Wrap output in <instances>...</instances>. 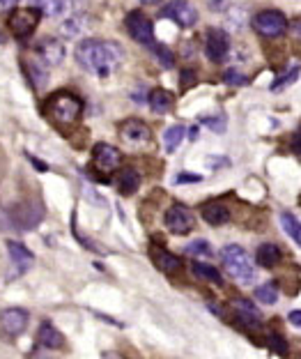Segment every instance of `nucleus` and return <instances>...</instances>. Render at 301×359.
<instances>
[{"label": "nucleus", "instance_id": "nucleus-1", "mask_svg": "<svg viewBox=\"0 0 301 359\" xmlns=\"http://www.w3.org/2000/svg\"><path fill=\"white\" fill-rule=\"evenodd\" d=\"M76 60L85 72L106 79L120 69L125 53H122V46L111 39H83L76 46Z\"/></svg>", "mask_w": 301, "mask_h": 359}, {"label": "nucleus", "instance_id": "nucleus-2", "mask_svg": "<svg viewBox=\"0 0 301 359\" xmlns=\"http://www.w3.org/2000/svg\"><path fill=\"white\" fill-rule=\"evenodd\" d=\"M218 258H221L223 269L237 283L248 285L251 281L255 279V269H253V265H251V258H248L246 251H244V247H239V244H227V247L221 249Z\"/></svg>", "mask_w": 301, "mask_h": 359}, {"label": "nucleus", "instance_id": "nucleus-3", "mask_svg": "<svg viewBox=\"0 0 301 359\" xmlns=\"http://www.w3.org/2000/svg\"><path fill=\"white\" fill-rule=\"evenodd\" d=\"M46 109L58 125L67 127V125H74V122L80 118V113H83V102H80V97H76L74 93H69V90H60V93H53L48 97Z\"/></svg>", "mask_w": 301, "mask_h": 359}, {"label": "nucleus", "instance_id": "nucleus-4", "mask_svg": "<svg viewBox=\"0 0 301 359\" xmlns=\"http://www.w3.org/2000/svg\"><path fill=\"white\" fill-rule=\"evenodd\" d=\"M251 23H253V30L258 32V35L270 37V39H276V37L286 35L288 26H290L288 19H286V14L279 12V10H262V12H258Z\"/></svg>", "mask_w": 301, "mask_h": 359}, {"label": "nucleus", "instance_id": "nucleus-5", "mask_svg": "<svg viewBox=\"0 0 301 359\" xmlns=\"http://www.w3.org/2000/svg\"><path fill=\"white\" fill-rule=\"evenodd\" d=\"M39 19H42V12L37 7H21V10H14L7 19V26H10L14 37H28L35 32V28L39 26Z\"/></svg>", "mask_w": 301, "mask_h": 359}, {"label": "nucleus", "instance_id": "nucleus-6", "mask_svg": "<svg viewBox=\"0 0 301 359\" xmlns=\"http://www.w3.org/2000/svg\"><path fill=\"white\" fill-rule=\"evenodd\" d=\"M92 166L102 177H108L122 166V152L108 143H97L92 148Z\"/></svg>", "mask_w": 301, "mask_h": 359}, {"label": "nucleus", "instance_id": "nucleus-7", "mask_svg": "<svg viewBox=\"0 0 301 359\" xmlns=\"http://www.w3.org/2000/svg\"><path fill=\"white\" fill-rule=\"evenodd\" d=\"M125 26H127L129 37H132L134 42L154 46V23L150 21L148 14H143V12H138V10L129 12L127 19H125Z\"/></svg>", "mask_w": 301, "mask_h": 359}, {"label": "nucleus", "instance_id": "nucleus-8", "mask_svg": "<svg viewBox=\"0 0 301 359\" xmlns=\"http://www.w3.org/2000/svg\"><path fill=\"white\" fill-rule=\"evenodd\" d=\"M164 224L170 233L175 235H189L193 231V226H196V217H193V212L186 208V205H173L168 208V212L164 215Z\"/></svg>", "mask_w": 301, "mask_h": 359}, {"label": "nucleus", "instance_id": "nucleus-9", "mask_svg": "<svg viewBox=\"0 0 301 359\" xmlns=\"http://www.w3.org/2000/svg\"><path fill=\"white\" fill-rule=\"evenodd\" d=\"M120 138L132 148H143L152 141V129L145 125L143 120L138 118H129L120 125Z\"/></svg>", "mask_w": 301, "mask_h": 359}, {"label": "nucleus", "instance_id": "nucleus-10", "mask_svg": "<svg viewBox=\"0 0 301 359\" xmlns=\"http://www.w3.org/2000/svg\"><path fill=\"white\" fill-rule=\"evenodd\" d=\"M161 14H164L166 19L175 21L177 26H182V28H191V26H196V23H198L196 7L189 5L186 0H170L164 10H161Z\"/></svg>", "mask_w": 301, "mask_h": 359}, {"label": "nucleus", "instance_id": "nucleus-11", "mask_svg": "<svg viewBox=\"0 0 301 359\" xmlns=\"http://www.w3.org/2000/svg\"><path fill=\"white\" fill-rule=\"evenodd\" d=\"M205 51H207V58L211 62H223L227 55H230V35L221 28L207 30Z\"/></svg>", "mask_w": 301, "mask_h": 359}, {"label": "nucleus", "instance_id": "nucleus-12", "mask_svg": "<svg viewBox=\"0 0 301 359\" xmlns=\"http://www.w3.org/2000/svg\"><path fill=\"white\" fill-rule=\"evenodd\" d=\"M7 251H10V260H12V269L7 279H19V276H23L32 267L35 256H32V251L23 247L21 242H7Z\"/></svg>", "mask_w": 301, "mask_h": 359}, {"label": "nucleus", "instance_id": "nucleus-13", "mask_svg": "<svg viewBox=\"0 0 301 359\" xmlns=\"http://www.w3.org/2000/svg\"><path fill=\"white\" fill-rule=\"evenodd\" d=\"M28 320H30V313L26 309H19V306H10L0 313V327H3L7 337H19V334L26 332Z\"/></svg>", "mask_w": 301, "mask_h": 359}, {"label": "nucleus", "instance_id": "nucleus-14", "mask_svg": "<svg viewBox=\"0 0 301 359\" xmlns=\"http://www.w3.org/2000/svg\"><path fill=\"white\" fill-rule=\"evenodd\" d=\"M37 53H39V60H42L44 67H55L64 60V44L60 39H44L42 44L37 46Z\"/></svg>", "mask_w": 301, "mask_h": 359}, {"label": "nucleus", "instance_id": "nucleus-15", "mask_svg": "<svg viewBox=\"0 0 301 359\" xmlns=\"http://www.w3.org/2000/svg\"><path fill=\"white\" fill-rule=\"evenodd\" d=\"M232 313L244 327H255V325L262 323V313H260V309H255L248 299H244V297L232 302Z\"/></svg>", "mask_w": 301, "mask_h": 359}, {"label": "nucleus", "instance_id": "nucleus-16", "mask_svg": "<svg viewBox=\"0 0 301 359\" xmlns=\"http://www.w3.org/2000/svg\"><path fill=\"white\" fill-rule=\"evenodd\" d=\"M200 217L205 219L209 226H223L230 222V210H227L221 201H209V203H202Z\"/></svg>", "mask_w": 301, "mask_h": 359}, {"label": "nucleus", "instance_id": "nucleus-17", "mask_svg": "<svg viewBox=\"0 0 301 359\" xmlns=\"http://www.w3.org/2000/svg\"><path fill=\"white\" fill-rule=\"evenodd\" d=\"M150 256L154 260V265H157L161 272H166V274H175L177 269L182 267V260L177 258L175 254H170V251H166L164 247H150Z\"/></svg>", "mask_w": 301, "mask_h": 359}, {"label": "nucleus", "instance_id": "nucleus-18", "mask_svg": "<svg viewBox=\"0 0 301 359\" xmlns=\"http://www.w3.org/2000/svg\"><path fill=\"white\" fill-rule=\"evenodd\" d=\"M148 102H150V109L157 113V116H166V113L173 111L175 95L168 93V90H164V88H154L148 97Z\"/></svg>", "mask_w": 301, "mask_h": 359}, {"label": "nucleus", "instance_id": "nucleus-19", "mask_svg": "<svg viewBox=\"0 0 301 359\" xmlns=\"http://www.w3.org/2000/svg\"><path fill=\"white\" fill-rule=\"evenodd\" d=\"M37 346L48 348V350H60L64 348V337L51 323H42V327L37 330Z\"/></svg>", "mask_w": 301, "mask_h": 359}, {"label": "nucleus", "instance_id": "nucleus-20", "mask_svg": "<svg viewBox=\"0 0 301 359\" xmlns=\"http://www.w3.org/2000/svg\"><path fill=\"white\" fill-rule=\"evenodd\" d=\"M255 260H258V265L260 267H265V269H272L276 267L283 260V254H281V249L276 247V244H260L258 251H255Z\"/></svg>", "mask_w": 301, "mask_h": 359}, {"label": "nucleus", "instance_id": "nucleus-21", "mask_svg": "<svg viewBox=\"0 0 301 359\" xmlns=\"http://www.w3.org/2000/svg\"><path fill=\"white\" fill-rule=\"evenodd\" d=\"M120 194L122 196H132L138 191V187H141V175H138L136 168H122L120 173Z\"/></svg>", "mask_w": 301, "mask_h": 359}, {"label": "nucleus", "instance_id": "nucleus-22", "mask_svg": "<svg viewBox=\"0 0 301 359\" xmlns=\"http://www.w3.org/2000/svg\"><path fill=\"white\" fill-rule=\"evenodd\" d=\"M191 272L196 274V279H202V281H207V283H214V285H221L223 283L221 274H218L211 265L200 263V260H196V263H193Z\"/></svg>", "mask_w": 301, "mask_h": 359}, {"label": "nucleus", "instance_id": "nucleus-23", "mask_svg": "<svg viewBox=\"0 0 301 359\" xmlns=\"http://www.w3.org/2000/svg\"><path fill=\"white\" fill-rule=\"evenodd\" d=\"M281 226H283V231H286L290 238L295 240L297 247H301V222H299V219L295 215H290V212H283Z\"/></svg>", "mask_w": 301, "mask_h": 359}, {"label": "nucleus", "instance_id": "nucleus-24", "mask_svg": "<svg viewBox=\"0 0 301 359\" xmlns=\"http://www.w3.org/2000/svg\"><path fill=\"white\" fill-rule=\"evenodd\" d=\"M184 136H186V127H184V125H173L170 129H166V134H164L166 150H168V152H175V150L182 145Z\"/></svg>", "mask_w": 301, "mask_h": 359}, {"label": "nucleus", "instance_id": "nucleus-25", "mask_svg": "<svg viewBox=\"0 0 301 359\" xmlns=\"http://www.w3.org/2000/svg\"><path fill=\"white\" fill-rule=\"evenodd\" d=\"M32 3L46 16H60L67 10V0H32Z\"/></svg>", "mask_w": 301, "mask_h": 359}, {"label": "nucleus", "instance_id": "nucleus-26", "mask_svg": "<svg viewBox=\"0 0 301 359\" xmlns=\"http://www.w3.org/2000/svg\"><path fill=\"white\" fill-rule=\"evenodd\" d=\"M255 299H260L262 304H274V302L279 299V285H276L274 281L272 283H262L255 290Z\"/></svg>", "mask_w": 301, "mask_h": 359}, {"label": "nucleus", "instance_id": "nucleus-27", "mask_svg": "<svg viewBox=\"0 0 301 359\" xmlns=\"http://www.w3.org/2000/svg\"><path fill=\"white\" fill-rule=\"evenodd\" d=\"M186 254L193 256V258H211V256H214V249H211L209 242L196 240V242H191L189 247H186Z\"/></svg>", "mask_w": 301, "mask_h": 359}, {"label": "nucleus", "instance_id": "nucleus-28", "mask_svg": "<svg viewBox=\"0 0 301 359\" xmlns=\"http://www.w3.org/2000/svg\"><path fill=\"white\" fill-rule=\"evenodd\" d=\"M297 76H299V67H292V69H290V74H288V72H286V74H283V76H279V79L274 81V83H272V90H274V93H281V90L286 88V86L295 83V81H297Z\"/></svg>", "mask_w": 301, "mask_h": 359}, {"label": "nucleus", "instance_id": "nucleus-29", "mask_svg": "<svg viewBox=\"0 0 301 359\" xmlns=\"http://www.w3.org/2000/svg\"><path fill=\"white\" fill-rule=\"evenodd\" d=\"M152 51H154V55H157L161 62L166 65V67H173V65H175V55H173V51H170L166 44H154Z\"/></svg>", "mask_w": 301, "mask_h": 359}, {"label": "nucleus", "instance_id": "nucleus-30", "mask_svg": "<svg viewBox=\"0 0 301 359\" xmlns=\"http://www.w3.org/2000/svg\"><path fill=\"white\" fill-rule=\"evenodd\" d=\"M223 81L227 86L237 88V86H246L248 83V76H244L239 69H225L223 72Z\"/></svg>", "mask_w": 301, "mask_h": 359}, {"label": "nucleus", "instance_id": "nucleus-31", "mask_svg": "<svg viewBox=\"0 0 301 359\" xmlns=\"http://www.w3.org/2000/svg\"><path fill=\"white\" fill-rule=\"evenodd\" d=\"M202 125H207L211 132H216V134H223L225 132V118L223 116H216V118H211V116H202L200 118Z\"/></svg>", "mask_w": 301, "mask_h": 359}, {"label": "nucleus", "instance_id": "nucleus-32", "mask_svg": "<svg viewBox=\"0 0 301 359\" xmlns=\"http://www.w3.org/2000/svg\"><path fill=\"white\" fill-rule=\"evenodd\" d=\"M200 180H202L200 175H193V173H180V175L175 177V182H177V184H198Z\"/></svg>", "mask_w": 301, "mask_h": 359}, {"label": "nucleus", "instance_id": "nucleus-33", "mask_svg": "<svg viewBox=\"0 0 301 359\" xmlns=\"http://www.w3.org/2000/svg\"><path fill=\"white\" fill-rule=\"evenodd\" d=\"M288 30H290V35H292V37L299 39V42H301V16H297L295 21H290Z\"/></svg>", "mask_w": 301, "mask_h": 359}, {"label": "nucleus", "instance_id": "nucleus-34", "mask_svg": "<svg viewBox=\"0 0 301 359\" xmlns=\"http://www.w3.org/2000/svg\"><path fill=\"white\" fill-rule=\"evenodd\" d=\"M193 81H196V72H191V69H182V88H184V90H189Z\"/></svg>", "mask_w": 301, "mask_h": 359}, {"label": "nucleus", "instance_id": "nucleus-35", "mask_svg": "<svg viewBox=\"0 0 301 359\" xmlns=\"http://www.w3.org/2000/svg\"><path fill=\"white\" fill-rule=\"evenodd\" d=\"M292 150H295V152H301V129H299V132H297L295 136H292Z\"/></svg>", "mask_w": 301, "mask_h": 359}, {"label": "nucleus", "instance_id": "nucleus-36", "mask_svg": "<svg viewBox=\"0 0 301 359\" xmlns=\"http://www.w3.org/2000/svg\"><path fill=\"white\" fill-rule=\"evenodd\" d=\"M290 323L295 325V327L301 330V311H292V313H290Z\"/></svg>", "mask_w": 301, "mask_h": 359}, {"label": "nucleus", "instance_id": "nucleus-37", "mask_svg": "<svg viewBox=\"0 0 301 359\" xmlns=\"http://www.w3.org/2000/svg\"><path fill=\"white\" fill-rule=\"evenodd\" d=\"M207 306H209V311H211V313H216V316H223V313H221V306H218V304H214V302H209Z\"/></svg>", "mask_w": 301, "mask_h": 359}, {"label": "nucleus", "instance_id": "nucleus-38", "mask_svg": "<svg viewBox=\"0 0 301 359\" xmlns=\"http://www.w3.org/2000/svg\"><path fill=\"white\" fill-rule=\"evenodd\" d=\"M14 5H16V0H0V7H5V10H10Z\"/></svg>", "mask_w": 301, "mask_h": 359}, {"label": "nucleus", "instance_id": "nucleus-39", "mask_svg": "<svg viewBox=\"0 0 301 359\" xmlns=\"http://www.w3.org/2000/svg\"><path fill=\"white\" fill-rule=\"evenodd\" d=\"M141 3H145V5H157V3H161V0H141Z\"/></svg>", "mask_w": 301, "mask_h": 359}, {"label": "nucleus", "instance_id": "nucleus-40", "mask_svg": "<svg viewBox=\"0 0 301 359\" xmlns=\"http://www.w3.org/2000/svg\"><path fill=\"white\" fill-rule=\"evenodd\" d=\"M5 42V39H3V35H0V44H3Z\"/></svg>", "mask_w": 301, "mask_h": 359}]
</instances>
